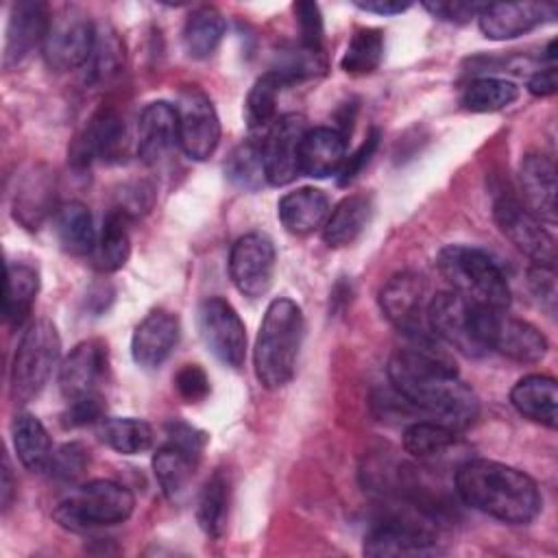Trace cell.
<instances>
[{
    "mask_svg": "<svg viewBox=\"0 0 558 558\" xmlns=\"http://www.w3.org/2000/svg\"><path fill=\"white\" fill-rule=\"evenodd\" d=\"M493 218L501 233L536 266L556 268V240L545 225L510 192L493 201Z\"/></svg>",
    "mask_w": 558,
    "mask_h": 558,
    "instance_id": "7c38bea8",
    "label": "cell"
},
{
    "mask_svg": "<svg viewBox=\"0 0 558 558\" xmlns=\"http://www.w3.org/2000/svg\"><path fill=\"white\" fill-rule=\"evenodd\" d=\"M296 24H299V44L312 48V50H325V26H323V15L320 7L316 2H296L294 7Z\"/></svg>",
    "mask_w": 558,
    "mask_h": 558,
    "instance_id": "f6af8a7d",
    "label": "cell"
},
{
    "mask_svg": "<svg viewBox=\"0 0 558 558\" xmlns=\"http://www.w3.org/2000/svg\"><path fill=\"white\" fill-rule=\"evenodd\" d=\"M286 83L272 70L264 72L248 89L244 100V122L248 131H268L277 120V98Z\"/></svg>",
    "mask_w": 558,
    "mask_h": 558,
    "instance_id": "74e56055",
    "label": "cell"
},
{
    "mask_svg": "<svg viewBox=\"0 0 558 558\" xmlns=\"http://www.w3.org/2000/svg\"><path fill=\"white\" fill-rule=\"evenodd\" d=\"M303 336V310L288 296L272 299L264 312L253 349L255 377L266 390H279L292 381Z\"/></svg>",
    "mask_w": 558,
    "mask_h": 558,
    "instance_id": "3957f363",
    "label": "cell"
},
{
    "mask_svg": "<svg viewBox=\"0 0 558 558\" xmlns=\"http://www.w3.org/2000/svg\"><path fill=\"white\" fill-rule=\"evenodd\" d=\"M384 59V33L379 28H357L340 59V68L349 76H366L379 68Z\"/></svg>",
    "mask_w": 558,
    "mask_h": 558,
    "instance_id": "ab89813d",
    "label": "cell"
},
{
    "mask_svg": "<svg viewBox=\"0 0 558 558\" xmlns=\"http://www.w3.org/2000/svg\"><path fill=\"white\" fill-rule=\"evenodd\" d=\"M15 488H17V484L13 482V471H11L9 458L4 456V462H2V480H0V501H2V510H9V508H11Z\"/></svg>",
    "mask_w": 558,
    "mask_h": 558,
    "instance_id": "11a10c76",
    "label": "cell"
},
{
    "mask_svg": "<svg viewBox=\"0 0 558 558\" xmlns=\"http://www.w3.org/2000/svg\"><path fill=\"white\" fill-rule=\"evenodd\" d=\"M50 20V9L41 0H20L11 7L2 50L4 70L17 65L24 57H28V52H33L35 46H44Z\"/></svg>",
    "mask_w": 558,
    "mask_h": 558,
    "instance_id": "ac0fdd59",
    "label": "cell"
},
{
    "mask_svg": "<svg viewBox=\"0 0 558 558\" xmlns=\"http://www.w3.org/2000/svg\"><path fill=\"white\" fill-rule=\"evenodd\" d=\"M427 283L418 272L392 275L379 290V307L386 320L405 338H427Z\"/></svg>",
    "mask_w": 558,
    "mask_h": 558,
    "instance_id": "4fadbf2b",
    "label": "cell"
},
{
    "mask_svg": "<svg viewBox=\"0 0 558 558\" xmlns=\"http://www.w3.org/2000/svg\"><path fill=\"white\" fill-rule=\"evenodd\" d=\"M94 44L96 28L92 20L76 7H63L50 20L41 54L52 72H72L89 63Z\"/></svg>",
    "mask_w": 558,
    "mask_h": 558,
    "instance_id": "30bf717a",
    "label": "cell"
},
{
    "mask_svg": "<svg viewBox=\"0 0 558 558\" xmlns=\"http://www.w3.org/2000/svg\"><path fill=\"white\" fill-rule=\"evenodd\" d=\"M198 458L187 453L185 449L166 442L153 453V473L163 493V497L172 504L183 501L187 488L192 484Z\"/></svg>",
    "mask_w": 558,
    "mask_h": 558,
    "instance_id": "f546056e",
    "label": "cell"
},
{
    "mask_svg": "<svg viewBox=\"0 0 558 558\" xmlns=\"http://www.w3.org/2000/svg\"><path fill=\"white\" fill-rule=\"evenodd\" d=\"M353 4L366 13H377V15H399L410 9V2H399V0H355Z\"/></svg>",
    "mask_w": 558,
    "mask_h": 558,
    "instance_id": "db71d44e",
    "label": "cell"
},
{
    "mask_svg": "<svg viewBox=\"0 0 558 558\" xmlns=\"http://www.w3.org/2000/svg\"><path fill=\"white\" fill-rule=\"evenodd\" d=\"M521 203L543 222L556 225V166L543 153H530L519 166Z\"/></svg>",
    "mask_w": 558,
    "mask_h": 558,
    "instance_id": "7402d4cb",
    "label": "cell"
},
{
    "mask_svg": "<svg viewBox=\"0 0 558 558\" xmlns=\"http://www.w3.org/2000/svg\"><path fill=\"white\" fill-rule=\"evenodd\" d=\"M373 214V201L366 194L344 196L327 216L323 225V240L327 246L340 248L353 244L366 229Z\"/></svg>",
    "mask_w": 558,
    "mask_h": 558,
    "instance_id": "f1b7e54d",
    "label": "cell"
},
{
    "mask_svg": "<svg viewBox=\"0 0 558 558\" xmlns=\"http://www.w3.org/2000/svg\"><path fill=\"white\" fill-rule=\"evenodd\" d=\"M436 517L410 506L381 514L366 532L362 551L373 558L388 556H423L436 549Z\"/></svg>",
    "mask_w": 558,
    "mask_h": 558,
    "instance_id": "52a82bcc",
    "label": "cell"
},
{
    "mask_svg": "<svg viewBox=\"0 0 558 558\" xmlns=\"http://www.w3.org/2000/svg\"><path fill=\"white\" fill-rule=\"evenodd\" d=\"M181 336L179 318L168 310L148 312L131 336L133 362L146 371L159 368L174 351Z\"/></svg>",
    "mask_w": 558,
    "mask_h": 558,
    "instance_id": "ffe728a7",
    "label": "cell"
},
{
    "mask_svg": "<svg viewBox=\"0 0 558 558\" xmlns=\"http://www.w3.org/2000/svg\"><path fill=\"white\" fill-rule=\"evenodd\" d=\"M458 432L449 429L436 421H414L403 432V449L423 462L442 458L451 447H456Z\"/></svg>",
    "mask_w": 558,
    "mask_h": 558,
    "instance_id": "8d00e7d4",
    "label": "cell"
},
{
    "mask_svg": "<svg viewBox=\"0 0 558 558\" xmlns=\"http://www.w3.org/2000/svg\"><path fill=\"white\" fill-rule=\"evenodd\" d=\"M89 466V451L81 442H65L52 451L48 471L59 482H76Z\"/></svg>",
    "mask_w": 558,
    "mask_h": 558,
    "instance_id": "ee69618b",
    "label": "cell"
},
{
    "mask_svg": "<svg viewBox=\"0 0 558 558\" xmlns=\"http://www.w3.org/2000/svg\"><path fill=\"white\" fill-rule=\"evenodd\" d=\"M453 482L466 506L508 525L532 523L543 506L536 482L525 471L504 462L466 460L458 466Z\"/></svg>",
    "mask_w": 558,
    "mask_h": 558,
    "instance_id": "7a4b0ae2",
    "label": "cell"
},
{
    "mask_svg": "<svg viewBox=\"0 0 558 558\" xmlns=\"http://www.w3.org/2000/svg\"><path fill=\"white\" fill-rule=\"evenodd\" d=\"M107 373V344L100 340L78 342L59 366L61 395L72 401L98 392V384Z\"/></svg>",
    "mask_w": 558,
    "mask_h": 558,
    "instance_id": "44dd1931",
    "label": "cell"
},
{
    "mask_svg": "<svg viewBox=\"0 0 558 558\" xmlns=\"http://www.w3.org/2000/svg\"><path fill=\"white\" fill-rule=\"evenodd\" d=\"M61 357V338L57 327L41 318L22 333L11 362V397L15 403H28L48 384Z\"/></svg>",
    "mask_w": 558,
    "mask_h": 558,
    "instance_id": "8992f818",
    "label": "cell"
},
{
    "mask_svg": "<svg viewBox=\"0 0 558 558\" xmlns=\"http://www.w3.org/2000/svg\"><path fill=\"white\" fill-rule=\"evenodd\" d=\"M179 148L194 161L209 159L220 144V120L211 98L198 85H185L174 102Z\"/></svg>",
    "mask_w": 558,
    "mask_h": 558,
    "instance_id": "8fae6325",
    "label": "cell"
},
{
    "mask_svg": "<svg viewBox=\"0 0 558 558\" xmlns=\"http://www.w3.org/2000/svg\"><path fill=\"white\" fill-rule=\"evenodd\" d=\"M329 211V198L318 187H296L277 203V216L292 235H310L323 229Z\"/></svg>",
    "mask_w": 558,
    "mask_h": 558,
    "instance_id": "484cf974",
    "label": "cell"
},
{
    "mask_svg": "<svg viewBox=\"0 0 558 558\" xmlns=\"http://www.w3.org/2000/svg\"><path fill=\"white\" fill-rule=\"evenodd\" d=\"M225 174L235 187L259 190L266 181L262 144L255 140H246L240 146H235L225 161Z\"/></svg>",
    "mask_w": 558,
    "mask_h": 558,
    "instance_id": "b9f144b4",
    "label": "cell"
},
{
    "mask_svg": "<svg viewBox=\"0 0 558 558\" xmlns=\"http://www.w3.org/2000/svg\"><path fill=\"white\" fill-rule=\"evenodd\" d=\"M307 131L305 118L301 113H283L279 116L262 140V159L266 183L270 185H288L299 172V148L301 140Z\"/></svg>",
    "mask_w": 558,
    "mask_h": 558,
    "instance_id": "2e32d148",
    "label": "cell"
},
{
    "mask_svg": "<svg viewBox=\"0 0 558 558\" xmlns=\"http://www.w3.org/2000/svg\"><path fill=\"white\" fill-rule=\"evenodd\" d=\"M554 17L556 7L545 2H490L482 7L477 24L484 37L506 41L517 39Z\"/></svg>",
    "mask_w": 558,
    "mask_h": 558,
    "instance_id": "d6986e66",
    "label": "cell"
},
{
    "mask_svg": "<svg viewBox=\"0 0 558 558\" xmlns=\"http://www.w3.org/2000/svg\"><path fill=\"white\" fill-rule=\"evenodd\" d=\"M174 388L187 403H201L209 395V377L198 364H183L174 375Z\"/></svg>",
    "mask_w": 558,
    "mask_h": 558,
    "instance_id": "7dc6e473",
    "label": "cell"
},
{
    "mask_svg": "<svg viewBox=\"0 0 558 558\" xmlns=\"http://www.w3.org/2000/svg\"><path fill=\"white\" fill-rule=\"evenodd\" d=\"M131 220L133 218L120 207L109 209V214L102 218V229L89 255L96 270L116 272L126 264L131 255V233H129Z\"/></svg>",
    "mask_w": 558,
    "mask_h": 558,
    "instance_id": "83f0119b",
    "label": "cell"
},
{
    "mask_svg": "<svg viewBox=\"0 0 558 558\" xmlns=\"http://www.w3.org/2000/svg\"><path fill=\"white\" fill-rule=\"evenodd\" d=\"M229 504H231V484L225 471L218 469L205 482L196 504L198 527L209 538H220L225 534L227 521H229Z\"/></svg>",
    "mask_w": 558,
    "mask_h": 558,
    "instance_id": "e575fe53",
    "label": "cell"
},
{
    "mask_svg": "<svg viewBox=\"0 0 558 558\" xmlns=\"http://www.w3.org/2000/svg\"><path fill=\"white\" fill-rule=\"evenodd\" d=\"M327 70V59H325V50H312L303 44H294V46H286L277 52L272 72L279 74V78L286 85L325 74Z\"/></svg>",
    "mask_w": 558,
    "mask_h": 558,
    "instance_id": "60d3db41",
    "label": "cell"
},
{
    "mask_svg": "<svg viewBox=\"0 0 558 558\" xmlns=\"http://www.w3.org/2000/svg\"><path fill=\"white\" fill-rule=\"evenodd\" d=\"M519 98V87L517 83L508 78H497V76H480L466 83L462 89L460 102L466 111L473 113H490L506 109Z\"/></svg>",
    "mask_w": 558,
    "mask_h": 558,
    "instance_id": "f35d334b",
    "label": "cell"
},
{
    "mask_svg": "<svg viewBox=\"0 0 558 558\" xmlns=\"http://www.w3.org/2000/svg\"><path fill=\"white\" fill-rule=\"evenodd\" d=\"M126 126L113 109L96 111L78 137L70 146V161L76 168H87L94 161L113 163L124 157Z\"/></svg>",
    "mask_w": 558,
    "mask_h": 558,
    "instance_id": "e0dca14e",
    "label": "cell"
},
{
    "mask_svg": "<svg viewBox=\"0 0 558 558\" xmlns=\"http://www.w3.org/2000/svg\"><path fill=\"white\" fill-rule=\"evenodd\" d=\"M54 233L59 246L74 257L92 255L98 238L89 207L78 201H70L54 211Z\"/></svg>",
    "mask_w": 558,
    "mask_h": 558,
    "instance_id": "d6a6232c",
    "label": "cell"
},
{
    "mask_svg": "<svg viewBox=\"0 0 558 558\" xmlns=\"http://www.w3.org/2000/svg\"><path fill=\"white\" fill-rule=\"evenodd\" d=\"M54 209V177L44 168H33L20 181L13 196V218L26 229H39Z\"/></svg>",
    "mask_w": 558,
    "mask_h": 558,
    "instance_id": "4316f807",
    "label": "cell"
},
{
    "mask_svg": "<svg viewBox=\"0 0 558 558\" xmlns=\"http://www.w3.org/2000/svg\"><path fill=\"white\" fill-rule=\"evenodd\" d=\"M275 244L264 233H246L238 238L229 253V277L240 294L248 299L264 296L275 277Z\"/></svg>",
    "mask_w": 558,
    "mask_h": 558,
    "instance_id": "9a60e30c",
    "label": "cell"
},
{
    "mask_svg": "<svg viewBox=\"0 0 558 558\" xmlns=\"http://www.w3.org/2000/svg\"><path fill=\"white\" fill-rule=\"evenodd\" d=\"M100 440L122 456H137L150 449L153 445V427L133 416H105L98 423Z\"/></svg>",
    "mask_w": 558,
    "mask_h": 558,
    "instance_id": "d590c367",
    "label": "cell"
},
{
    "mask_svg": "<svg viewBox=\"0 0 558 558\" xmlns=\"http://www.w3.org/2000/svg\"><path fill=\"white\" fill-rule=\"evenodd\" d=\"M11 438H13V449L17 453V460L22 462L24 469L33 473H41L48 469L52 458V440L48 429L35 414L31 412L15 414L11 423Z\"/></svg>",
    "mask_w": 558,
    "mask_h": 558,
    "instance_id": "4dcf8cb0",
    "label": "cell"
},
{
    "mask_svg": "<svg viewBox=\"0 0 558 558\" xmlns=\"http://www.w3.org/2000/svg\"><path fill=\"white\" fill-rule=\"evenodd\" d=\"M227 33L225 15L216 7L194 9L183 24V46L192 59H207L216 52Z\"/></svg>",
    "mask_w": 558,
    "mask_h": 558,
    "instance_id": "836d02e7",
    "label": "cell"
},
{
    "mask_svg": "<svg viewBox=\"0 0 558 558\" xmlns=\"http://www.w3.org/2000/svg\"><path fill=\"white\" fill-rule=\"evenodd\" d=\"M558 89V81H556V68L547 65L543 70H536L530 78H527V92L536 98H545L556 94Z\"/></svg>",
    "mask_w": 558,
    "mask_h": 558,
    "instance_id": "f5cc1de1",
    "label": "cell"
},
{
    "mask_svg": "<svg viewBox=\"0 0 558 558\" xmlns=\"http://www.w3.org/2000/svg\"><path fill=\"white\" fill-rule=\"evenodd\" d=\"M135 508L133 493L113 480H92L78 486L52 510L54 521L72 532L124 523Z\"/></svg>",
    "mask_w": 558,
    "mask_h": 558,
    "instance_id": "5b68a950",
    "label": "cell"
},
{
    "mask_svg": "<svg viewBox=\"0 0 558 558\" xmlns=\"http://www.w3.org/2000/svg\"><path fill=\"white\" fill-rule=\"evenodd\" d=\"M379 137H381L379 131L373 129V131L366 135V140H364L351 155L344 157V161H342V166H340V170H338V174H336V181H338L340 187H344V185H349L351 181H355V177L364 170V166L371 161V157L375 155V150H377V146H379Z\"/></svg>",
    "mask_w": 558,
    "mask_h": 558,
    "instance_id": "c3c4849f",
    "label": "cell"
},
{
    "mask_svg": "<svg viewBox=\"0 0 558 558\" xmlns=\"http://www.w3.org/2000/svg\"><path fill=\"white\" fill-rule=\"evenodd\" d=\"M166 434H168V442L185 449L187 453H192L194 458H201V451L207 442V434L187 425V423H181V421H170L166 425Z\"/></svg>",
    "mask_w": 558,
    "mask_h": 558,
    "instance_id": "816d5d0a",
    "label": "cell"
},
{
    "mask_svg": "<svg viewBox=\"0 0 558 558\" xmlns=\"http://www.w3.org/2000/svg\"><path fill=\"white\" fill-rule=\"evenodd\" d=\"M198 331L207 349L229 368H242L246 360V327L235 307L222 296H207L196 314Z\"/></svg>",
    "mask_w": 558,
    "mask_h": 558,
    "instance_id": "5bb4252c",
    "label": "cell"
},
{
    "mask_svg": "<svg viewBox=\"0 0 558 558\" xmlns=\"http://www.w3.org/2000/svg\"><path fill=\"white\" fill-rule=\"evenodd\" d=\"M105 410H107V403L98 390V392L68 401V410L63 412L61 418L65 427H85V425L100 423L105 418Z\"/></svg>",
    "mask_w": 558,
    "mask_h": 558,
    "instance_id": "bcb514c9",
    "label": "cell"
},
{
    "mask_svg": "<svg viewBox=\"0 0 558 558\" xmlns=\"http://www.w3.org/2000/svg\"><path fill=\"white\" fill-rule=\"evenodd\" d=\"M174 146H179L177 111L166 100L148 102L137 118L135 153L146 166L159 163Z\"/></svg>",
    "mask_w": 558,
    "mask_h": 558,
    "instance_id": "603a6c76",
    "label": "cell"
},
{
    "mask_svg": "<svg viewBox=\"0 0 558 558\" xmlns=\"http://www.w3.org/2000/svg\"><path fill=\"white\" fill-rule=\"evenodd\" d=\"M39 292V270L26 262H7L4 272V299L2 310L9 325L20 327L37 299Z\"/></svg>",
    "mask_w": 558,
    "mask_h": 558,
    "instance_id": "1f68e13d",
    "label": "cell"
},
{
    "mask_svg": "<svg viewBox=\"0 0 558 558\" xmlns=\"http://www.w3.org/2000/svg\"><path fill=\"white\" fill-rule=\"evenodd\" d=\"M477 327L488 351L519 364H536L549 349L547 338L532 323L508 316L506 310L477 305Z\"/></svg>",
    "mask_w": 558,
    "mask_h": 558,
    "instance_id": "9c48e42d",
    "label": "cell"
},
{
    "mask_svg": "<svg viewBox=\"0 0 558 558\" xmlns=\"http://www.w3.org/2000/svg\"><path fill=\"white\" fill-rule=\"evenodd\" d=\"M124 59V48L122 41L116 37V33H98L96 31V44L92 52V81H109L116 76L122 68Z\"/></svg>",
    "mask_w": 558,
    "mask_h": 558,
    "instance_id": "7bdbcfd3",
    "label": "cell"
},
{
    "mask_svg": "<svg viewBox=\"0 0 558 558\" xmlns=\"http://www.w3.org/2000/svg\"><path fill=\"white\" fill-rule=\"evenodd\" d=\"M436 266L451 292L469 303L490 310H508V279L486 251L466 244H447L438 251Z\"/></svg>",
    "mask_w": 558,
    "mask_h": 558,
    "instance_id": "277c9868",
    "label": "cell"
},
{
    "mask_svg": "<svg viewBox=\"0 0 558 558\" xmlns=\"http://www.w3.org/2000/svg\"><path fill=\"white\" fill-rule=\"evenodd\" d=\"M482 2H442V0H436V2H423V9L427 13H432L434 17L442 20V22H451V24H466L471 22L473 17L480 15L482 11Z\"/></svg>",
    "mask_w": 558,
    "mask_h": 558,
    "instance_id": "f907efd6",
    "label": "cell"
},
{
    "mask_svg": "<svg viewBox=\"0 0 558 558\" xmlns=\"http://www.w3.org/2000/svg\"><path fill=\"white\" fill-rule=\"evenodd\" d=\"M347 157V137L331 126L307 129L299 148V172L312 179L338 174Z\"/></svg>",
    "mask_w": 558,
    "mask_h": 558,
    "instance_id": "cb8c5ba5",
    "label": "cell"
},
{
    "mask_svg": "<svg viewBox=\"0 0 558 558\" xmlns=\"http://www.w3.org/2000/svg\"><path fill=\"white\" fill-rule=\"evenodd\" d=\"M397 349L386 366L390 386L408 405L453 432L469 429L480 416V399L460 377L451 360L432 342L414 338Z\"/></svg>",
    "mask_w": 558,
    "mask_h": 558,
    "instance_id": "6da1fadb",
    "label": "cell"
},
{
    "mask_svg": "<svg viewBox=\"0 0 558 558\" xmlns=\"http://www.w3.org/2000/svg\"><path fill=\"white\" fill-rule=\"evenodd\" d=\"M527 281H530V290L532 294L541 301V305L554 314L556 312V268L549 266H536L532 264V268L527 270Z\"/></svg>",
    "mask_w": 558,
    "mask_h": 558,
    "instance_id": "681fc988",
    "label": "cell"
},
{
    "mask_svg": "<svg viewBox=\"0 0 558 558\" xmlns=\"http://www.w3.org/2000/svg\"><path fill=\"white\" fill-rule=\"evenodd\" d=\"M427 329L436 340L466 357H482L488 353L477 327V305L451 290L438 292L429 299Z\"/></svg>",
    "mask_w": 558,
    "mask_h": 558,
    "instance_id": "ba28073f",
    "label": "cell"
},
{
    "mask_svg": "<svg viewBox=\"0 0 558 558\" xmlns=\"http://www.w3.org/2000/svg\"><path fill=\"white\" fill-rule=\"evenodd\" d=\"M510 403L512 408L549 429H556L558 425V386L556 379L549 375H525L521 377L512 390H510Z\"/></svg>",
    "mask_w": 558,
    "mask_h": 558,
    "instance_id": "d4e9b609",
    "label": "cell"
}]
</instances>
